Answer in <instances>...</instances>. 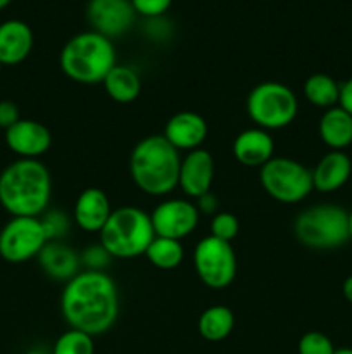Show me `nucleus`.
<instances>
[{
	"mask_svg": "<svg viewBox=\"0 0 352 354\" xmlns=\"http://www.w3.org/2000/svg\"><path fill=\"white\" fill-rule=\"evenodd\" d=\"M238 230H240V223H238L237 216L226 213V211L216 213L211 220V235L219 241L231 242L238 235Z\"/></svg>",
	"mask_w": 352,
	"mask_h": 354,
	"instance_id": "bb28decb",
	"label": "nucleus"
},
{
	"mask_svg": "<svg viewBox=\"0 0 352 354\" xmlns=\"http://www.w3.org/2000/svg\"><path fill=\"white\" fill-rule=\"evenodd\" d=\"M26 354H45V353H41V351H38V349H33V351H28Z\"/></svg>",
	"mask_w": 352,
	"mask_h": 354,
	"instance_id": "58836bf2",
	"label": "nucleus"
},
{
	"mask_svg": "<svg viewBox=\"0 0 352 354\" xmlns=\"http://www.w3.org/2000/svg\"><path fill=\"white\" fill-rule=\"evenodd\" d=\"M197 209H199V213H206V214H216L217 213V197L214 196L213 192H207L204 194L202 197H199L197 199Z\"/></svg>",
	"mask_w": 352,
	"mask_h": 354,
	"instance_id": "473e14b6",
	"label": "nucleus"
},
{
	"mask_svg": "<svg viewBox=\"0 0 352 354\" xmlns=\"http://www.w3.org/2000/svg\"><path fill=\"white\" fill-rule=\"evenodd\" d=\"M293 235L304 248L314 251H333L347 244V211L337 204H317L297 214Z\"/></svg>",
	"mask_w": 352,
	"mask_h": 354,
	"instance_id": "423d86ee",
	"label": "nucleus"
},
{
	"mask_svg": "<svg viewBox=\"0 0 352 354\" xmlns=\"http://www.w3.org/2000/svg\"><path fill=\"white\" fill-rule=\"evenodd\" d=\"M61 71L81 85H99L116 66V48L110 38L97 31H83L69 38L59 55Z\"/></svg>",
	"mask_w": 352,
	"mask_h": 354,
	"instance_id": "20e7f679",
	"label": "nucleus"
},
{
	"mask_svg": "<svg viewBox=\"0 0 352 354\" xmlns=\"http://www.w3.org/2000/svg\"><path fill=\"white\" fill-rule=\"evenodd\" d=\"M110 213H113V207H110L107 194L102 189L90 187V189L83 190L76 199L72 218L83 232L93 234V232L102 230L104 225L109 220Z\"/></svg>",
	"mask_w": 352,
	"mask_h": 354,
	"instance_id": "f3484780",
	"label": "nucleus"
},
{
	"mask_svg": "<svg viewBox=\"0 0 352 354\" xmlns=\"http://www.w3.org/2000/svg\"><path fill=\"white\" fill-rule=\"evenodd\" d=\"M41 270L50 279L69 282L79 273V256L61 241H48L37 256Z\"/></svg>",
	"mask_w": 352,
	"mask_h": 354,
	"instance_id": "aec40b11",
	"label": "nucleus"
},
{
	"mask_svg": "<svg viewBox=\"0 0 352 354\" xmlns=\"http://www.w3.org/2000/svg\"><path fill=\"white\" fill-rule=\"evenodd\" d=\"M199 209L186 199H166L154 207L150 214L152 227L157 237L182 241L199 225Z\"/></svg>",
	"mask_w": 352,
	"mask_h": 354,
	"instance_id": "9b49d317",
	"label": "nucleus"
},
{
	"mask_svg": "<svg viewBox=\"0 0 352 354\" xmlns=\"http://www.w3.org/2000/svg\"><path fill=\"white\" fill-rule=\"evenodd\" d=\"M338 107L347 111L352 116V76L340 85V97H338Z\"/></svg>",
	"mask_w": 352,
	"mask_h": 354,
	"instance_id": "72a5a7b5",
	"label": "nucleus"
},
{
	"mask_svg": "<svg viewBox=\"0 0 352 354\" xmlns=\"http://www.w3.org/2000/svg\"><path fill=\"white\" fill-rule=\"evenodd\" d=\"M342 294H344L345 301H347L349 304H352V275H349L347 279L344 280V283H342Z\"/></svg>",
	"mask_w": 352,
	"mask_h": 354,
	"instance_id": "f704fd0d",
	"label": "nucleus"
},
{
	"mask_svg": "<svg viewBox=\"0 0 352 354\" xmlns=\"http://www.w3.org/2000/svg\"><path fill=\"white\" fill-rule=\"evenodd\" d=\"M50 197V171L40 159H16L0 173V206L10 216L40 218Z\"/></svg>",
	"mask_w": 352,
	"mask_h": 354,
	"instance_id": "f03ea898",
	"label": "nucleus"
},
{
	"mask_svg": "<svg viewBox=\"0 0 352 354\" xmlns=\"http://www.w3.org/2000/svg\"><path fill=\"white\" fill-rule=\"evenodd\" d=\"M52 354H95V342L92 335L69 328L59 335Z\"/></svg>",
	"mask_w": 352,
	"mask_h": 354,
	"instance_id": "a878e982",
	"label": "nucleus"
},
{
	"mask_svg": "<svg viewBox=\"0 0 352 354\" xmlns=\"http://www.w3.org/2000/svg\"><path fill=\"white\" fill-rule=\"evenodd\" d=\"M10 2H12V0H0V10H2V9H6V7L9 6Z\"/></svg>",
	"mask_w": 352,
	"mask_h": 354,
	"instance_id": "4c0bfd02",
	"label": "nucleus"
},
{
	"mask_svg": "<svg viewBox=\"0 0 352 354\" xmlns=\"http://www.w3.org/2000/svg\"><path fill=\"white\" fill-rule=\"evenodd\" d=\"M83 261V265L88 270H93V272H104L107 265H109V252L102 248V245H88V249H85L79 258Z\"/></svg>",
	"mask_w": 352,
	"mask_h": 354,
	"instance_id": "7c9ffc66",
	"label": "nucleus"
},
{
	"mask_svg": "<svg viewBox=\"0 0 352 354\" xmlns=\"http://www.w3.org/2000/svg\"><path fill=\"white\" fill-rule=\"evenodd\" d=\"M107 95L119 104H130L138 99L141 92L140 75L131 66L116 64L102 82Z\"/></svg>",
	"mask_w": 352,
	"mask_h": 354,
	"instance_id": "4be33fe9",
	"label": "nucleus"
},
{
	"mask_svg": "<svg viewBox=\"0 0 352 354\" xmlns=\"http://www.w3.org/2000/svg\"><path fill=\"white\" fill-rule=\"evenodd\" d=\"M145 258L152 266L159 270H175L183 263L185 251H183L182 241L155 235L154 241L145 251Z\"/></svg>",
	"mask_w": 352,
	"mask_h": 354,
	"instance_id": "393cba45",
	"label": "nucleus"
},
{
	"mask_svg": "<svg viewBox=\"0 0 352 354\" xmlns=\"http://www.w3.org/2000/svg\"><path fill=\"white\" fill-rule=\"evenodd\" d=\"M304 97L313 106L321 107V109H330L338 104L340 85L330 75L316 73V75H311L304 83Z\"/></svg>",
	"mask_w": 352,
	"mask_h": 354,
	"instance_id": "b1692460",
	"label": "nucleus"
},
{
	"mask_svg": "<svg viewBox=\"0 0 352 354\" xmlns=\"http://www.w3.org/2000/svg\"><path fill=\"white\" fill-rule=\"evenodd\" d=\"M6 144L19 159H38L52 147V133L37 120H23L6 130Z\"/></svg>",
	"mask_w": 352,
	"mask_h": 354,
	"instance_id": "ddd939ff",
	"label": "nucleus"
},
{
	"mask_svg": "<svg viewBox=\"0 0 352 354\" xmlns=\"http://www.w3.org/2000/svg\"><path fill=\"white\" fill-rule=\"evenodd\" d=\"M214 180V159L206 149L190 151L179 165L178 187L190 199H199L211 192Z\"/></svg>",
	"mask_w": 352,
	"mask_h": 354,
	"instance_id": "4468645a",
	"label": "nucleus"
},
{
	"mask_svg": "<svg viewBox=\"0 0 352 354\" xmlns=\"http://www.w3.org/2000/svg\"><path fill=\"white\" fill-rule=\"evenodd\" d=\"M235 315L228 306H211L202 311L197 322V330L204 341L221 342L233 332Z\"/></svg>",
	"mask_w": 352,
	"mask_h": 354,
	"instance_id": "5701e85b",
	"label": "nucleus"
},
{
	"mask_svg": "<svg viewBox=\"0 0 352 354\" xmlns=\"http://www.w3.org/2000/svg\"><path fill=\"white\" fill-rule=\"evenodd\" d=\"M131 3H133L135 12L147 19H154V17H162L168 12L173 0H131Z\"/></svg>",
	"mask_w": 352,
	"mask_h": 354,
	"instance_id": "c756f323",
	"label": "nucleus"
},
{
	"mask_svg": "<svg viewBox=\"0 0 352 354\" xmlns=\"http://www.w3.org/2000/svg\"><path fill=\"white\" fill-rule=\"evenodd\" d=\"M297 351H299V354H333L335 346L326 334L311 330L300 337Z\"/></svg>",
	"mask_w": 352,
	"mask_h": 354,
	"instance_id": "cd10ccee",
	"label": "nucleus"
},
{
	"mask_svg": "<svg viewBox=\"0 0 352 354\" xmlns=\"http://www.w3.org/2000/svg\"><path fill=\"white\" fill-rule=\"evenodd\" d=\"M100 245L109 252L110 258L130 259L145 254L155 232L150 214L135 206H123L113 209L109 220L104 225Z\"/></svg>",
	"mask_w": 352,
	"mask_h": 354,
	"instance_id": "39448f33",
	"label": "nucleus"
},
{
	"mask_svg": "<svg viewBox=\"0 0 352 354\" xmlns=\"http://www.w3.org/2000/svg\"><path fill=\"white\" fill-rule=\"evenodd\" d=\"M207 121L193 111H179L173 114L164 127L162 137L176 151H195L202 147L207 138Z\"/></svg>",
	"mask_w": 352,
	"mask_h": 354,
	"instance_id": "2eb2a0df",
	"label": "nucleus"
},
{
	"mask_svg": "<svg viewBox=\"0 0 352 354\" xmlns=\"http://www.w3.org/2000/svg\"><path fill=\"white\" fill-rule=\"evenodd\" d=\"M247 114L262 130H282L293 123L299 113V100L293 90L280 82H262L247 97Z\"/></svg>",
	"mask_w": 352,
	"mask_h": 354,
	"instance_id": "0eeeda50",
	"label": "nucleus"
},
{
	"mask_svg": "<svg viewBox=\"0 0 352 354\" xmlns=\"http://www.w3.org/2000/svg\"><path fill=\"white\" fill-rule=\"evenodd\" d=\"M61 313L69 328L92 337L106 334L119 317L116 282L106 272H79L66 282L61 294Z\"/></svg>",
	"mask_w": 352,
	"mask_h": 354,
	"instance_id": "f257e3e1",
	"label": "nucleus"
},
{
	"mask_svg": "<svg viewBox=\"0 0 352 354\" xmlns=\"http://www.w3.org/2000/svg\"><path fill=\"white\" fill-rule=\"evenodd\" d=\"M135 17L131 0H90L86 6V19L92 30L110 40L128 33Z\"/></svg>",
	"mask_w": 352,
	"mask_h": 354,
	"instance_id": "f8f14e48",
	"label": "nucleus"
},
{
	"mask_svg": "<svg viewBox=\"0 0 352 354\" xmlns=\"http://www.w3.org/2000/svg\"><path fill=\"white\" fill-rule=\"evenodd\" d=\"M259 180L269 197L283 204L302 203L314 190L313 173L290 158H273L259 169Z\"/></svg>",
	"mask_w": 352,
	"mask_h": 354,
	"instance_id": "6e6552de",
	"label": "nucleus"
},
{
	"mask_svg": "<svg viewBox=\"0 0 352 354\" xmlns=\"http://www.w3.org/2000/svg\"><path fill=\"white\" fill-rule=\"evenodd\" d=\"M40 220L48 241H61L66 235V232L69 230L68 216L62 214L61 211H50V213H47Z\"/></svg>",
	"mask_w": 352,
	"mask_h": 354,
	"instance_id": "c85d7f7f",
	"label": "nucleus"
},
{
	"mask_svg": "<svg viewBox=\"0 0 352 354\" xmlns=\"http://www.w3.org/2000/svg\"><path fill=\"white\" fill-rule=\"evenodd\" d=\"M320 137L331 151H344L352 144V116L342 107H330L320 120Z\"/></svg>",
	"mask_w": 352,
	"mask_h": 354,
	"instance_id": "412c9836",
	"label": "nucleus"
},
{
	"mask_svg": "<svg viewBox=\"0 0 352 354\" xmlns=\"http://www.w3.org/2000/svg\"><path fill=\"white\" fill-rule=\"evenodd\" d=\"M33 48V31L24 21L9 19L0 24V62L21 64Z\"/></svg>",
	"mask_w": 352,
	"mask_h": 354,
	"instance_id": "6ab92c4d",
	"label": "nucleus"
},
{
	"mask_svg": "<svg viewBox=\"0 0 352 354\" xmlns=\"http://www.w3.org/2000/svg\"><path fill=\"white\" fill-rule=\"evenodd\" d=\"M347 218H349V235L352 239V209L347 211Z\"/></svg>",
	"mask_w": 352,
	"mask_h": 354,
	"instance_id": "c9c22d12",
	"label": "nucleus"
},
{
	"mask_svg": "<svg viewBox=\"0 0 352 354\" xmlns=\"http://www.w3.org/2000/svg\"><path fill=\"white\" fill-rule=\"evenodd\" d=\"M333 354H352V348H342V349H335Z\"/></svg>",
	"mask_w": 352,
	"mask_h": 354,
	"instance_id": "e433bc0d",
	"label": "nucleus"
},
{
	"mask_svg": "<svg viewBox=\"0 0 352 354\" xmlns=\"http://www.w3.org/2000/svg\"><path fill=\"white\" fill-rule=\"evenodd\" d=\"M47 242L40 218L12 216L0 230V258L21 265L37 258Z\"/></svg>",
	"mask_w": 352,
	"mask_h": 354,
	"instance_id": "9d476101",
	"label": "nucleus"
},
{
	"mask_svg": "<svg viewBox=\"0 0 352 354\" xmlns=\"http://www.w3.org/2000/svg\"><path fill=\"white\" fill-rule=\"evenodd\" d=\"M313 173L314 190L330 194L342 189L349 182L352 173V161L344 151H330L317 161Z\"/></svg>",
	"mask_w": 352,
	"mask_h": 354,
	"instance_id": "a211bd4d",
	"label": "nucleus"
},
{
	"mask_svg": "<svg viewBox=\"0 0 352 354\" xmlns=\"http://www.w3.org/2000/svg\"><path fill=\"white\" fill-rule=\"evenodd\" d=\"M275 142L269 131L262 128H247L233 140V156L245 168L261 169L269 159L275 158Z\"/></svg>",
	"mask_w": 352,
	"mask_h": 354,
	"instance_id": "dca6fc26",
	"label": "nucleus"
},
{
	"mask_svg": "<svg viewBox=\"0 0 352 354\" xmlns=\"http://www.w3.org/2000/svg\"><path fill=\"white\" fill-rule=\"evenodd\" d=\"M21 120L19 107L12 100H0V128L9 130Z\"/></svg>",
	"mask_w": 352,
	"mask_h": 354,
	"instance_id": "2f4dec72",
	"label": "nucleus"
},
{
	"mask_svg": "<svg viewBox=\"0 0 352 354\" xmlns=\"http://www.w3.org/2000/svg\"><path fill=\"white\" fill-rule=\"evenodd\" d=\"M179 151L162 135H148L137 142L130 156V175L135 185L152 197H164L178 187Z\"/></svg>",
	"mask_w": 352,
	"mask_h": 354,
	"instance_id": "7ed1b4c3",
	"label": "nucleus"
},
{
	"mask_svg": "<svg viewBox=\"0 0 352 354\" xmlns=\"http://www.w3.org/2000/svg\"><path fill=\"white\" fill-rule=\"evenodd\" d=\"M193 266L204 286L214 290L226 289L237 277V254L230 242L207 235L195 245Z\"/></svg>",
	"mask_w": 352,
	"mask_h": 354,
	"instance_id": "1a4fd4ad",
	"label": "nucleus"
},
{
	"mask_svg": "<svg viewBox=\"0 0 352 354\" xmlns=\"http://www.w3.org/2000/svg\"><path fill=\"white\" fill-rule=\"evenodd\" d=\"M2 68H3V64H2V62H0V71H2Z\"/></svg>",
	"mask_w": 352,
	"mask_h": 354,
	"instance_id": "ea45409f",
	"label": "nucleus"
}]
</instances>
